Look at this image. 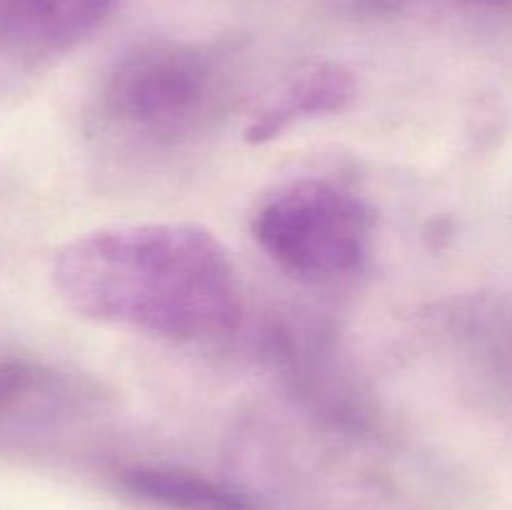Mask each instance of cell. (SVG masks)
<instances>
[{"instance_id": "6da1fadb", "label": "cell", "mask_w": 512, "mask_h": 510, "mask_svg": "<svg viewBox=\"0 0 512 510\" xmlns=\"http://www.w3.org/2000/svg\"><path fill=\"white\" fill-rule=\"evenodd\" d=\"M53 285L80 318L168 340L238 325L240 278L218 238L188 223L90 230L55 253Z\"/></svg>"}, {"instance_id": "7a4b0ae2", "label": "cell", "mask_w": 512, "mask_h": 510, "mask_svg": "<svg viewBox=\"0 0 512 510\" xmlns=\"http://www.w3.org/2000/svg\"><path fill=\"white\" fill-rule=\"evenodd\" d=\"M228 70L218 50L190 40L153 38L130 45L100 78L98 128L125 143H183L218 115Z\"/></svg>"}, {"instance_id": "3957f363", "label": "cell", "mask_w": 512, "mask_h": 510, "mask_svg": "<svg viewBox=\"0 0 512 510\" xmlns=\"http://www.w3.org/2000/svg\"><path fill=\"white\" fill-rule=\"evenodd\" d=\"M375 215L363 195L330 178L280 185L258 205L253 238L270 260L315 283L363 270L373 250Z\"/></svg>"}, {"instance_id": "277c9868", "label": "cell", "mask_w": 512, "mask_h": 510, "mask_svg": "<svg viewBox=\"0 0 512 510\" xmlns=\"http://www.w3.org/2000/svg\"><path fill=\"white\" fill-rule=\"evenodd\" d=\"M123 0H0V55L43 63L78 48Z\"/></svg>"}, {"instance_id": "5b68a950", "label": "cell", "mask_w": 512, "mask_h": 510, "mask_svg": "<svg viewBox=\"0 0 512 510\" xmlns=\"http://www.w3.org/2000/svg\"><path fill=\"white\" fill-rule=\"evenodd\" d=\"M93 403L75 375L23 355H0V433L58 425Z\"/></svg>"}, {"instance_id": "8992f818", "label": "cell", "mask_w": 512, "mask_h": 510, "mask_svg": "<svg viewBox=\"0 0 512 510\" xmlns=\"http://www.w3.org/2000/svg\"><path fill=\"white\" fill-rule=\"evenodd\" d=\"M358 85L338 63H320L295 75L248 125L250 143H268L303 120L343 113L355 100Z\"/></svg>"}, {"instance_id": "52a82bcc", "label": "cell", "mask_w": 512, "mask_h": 510, "mask_svg": "<svg viewBox=\"0 0 512 510\" xmlns=\"http://www.w3.org/2000/svg\"><path fill=\"white\" fill-rule=\"evenodd\" d=\"M120 485L163 510H250L238 490L175 465H133L120 473Z\"/></svg>"}]
</instances>
